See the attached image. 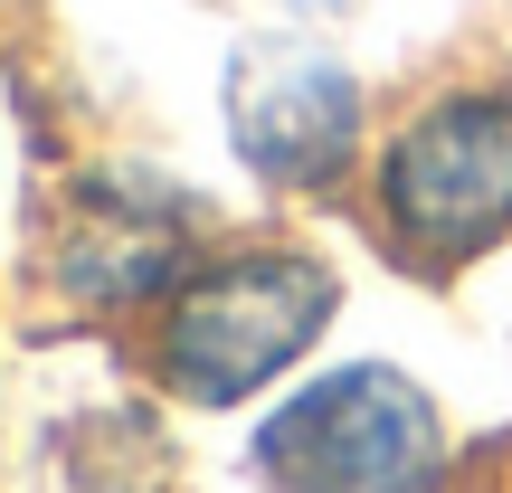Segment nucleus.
<instances>
[{"label":"nucleus","instance_id":"nucleus-3","mask_svg":"<svg viewBox=\"0 0 512 493\" xmlns=\"http://www.w3.org/2000/svg\"><path fill=\"white\" fill-rule=\"evenodd\" d=\"M332 313V275L304 256H238V266L200 275L171 313V380L190 399H238L266 370H285Z\"/></svg>","mask_w":512,"mask_h":493},{"label":"nucleus","instance_id":"nucleus-2","mask_svg":"<svg viewBox=\"0 0 512 493\" xmlns=\"http://www.w3.org/2000/svg\"><path fill=\"white\" fill-rule=\"evenodd\" d=\"M380 200H389V228L427 266H456V256L494 247L512 228V95L427 105L399 133V152H389Z\"/></svg>","mask_w":512,"mask_h":493},{"label":"nucleus","instance_id":"nucleus-4","mask_svg":"<svg viewBox=\"0 0 512 493\" xmlns=\"http://www.w3.org/2000/svg\"><path fill=\"white\" fill-rule=\"evenodd\" d=\"M228 124L266 181H332L351 162V133H361V86L332 57L266 48V57H238V76H228Z\"/></svg>","mask_w":512,"mask_h":493},{"label":"nucleus","instance_id":"nucleus-1","mask_svg":"<svg viewBox=\"0 0 512 493\" xmlns=\"http://www.w3.org/2000/svg\"><path fill=\"white\" fill-rule=\"evenodd\" d=\"M256 465L285 493H427L446 427L399 370H342L256 437Z\"/></svg>","mask_w":512,"mask_h":493}]
</instances>
